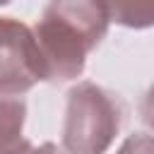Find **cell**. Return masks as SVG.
Instances as JSON below:
<instances>
[{
    "instance_id": "4",
    "label": "cell",
    "mask_w": 154,
    "mask_h": 154,
    "mask_svg": "<svg viewBox=\"0 0 154 154\" xmlns=\"http://www.w3.org/2000/svg\"><path fill=\"white\" fill-rule=\"evenodd\" d=\"M26 106L17 96H0V154H26L31 142L22 137Z\"/></svg>"
},
{
    "instance_id": "2",
    "label": "cell",
    "mask_w": 154,
    "mask_h": 154,
    "mask_svg": "<svg viewBox=\"0 0 154 154\" xmlns=\"http://www.w3.org/2000/svg\"><path fill=\"white\" fill-rule=\"evenodd\" d=\"M123 123V103L94 82L67 91L63 147L67 154H106Z\"/></svg>"
},
{
    "instance_id": "5",
    "label": "cell",
    "mask_w": 154,
    "mask_h": 154,
    "mask_svg": "<svg viewBox=\"0 0 154 154\" xmlns=\"http://www.w3.org/2000/svg\"><path fill=\"white\" fill-rule=\"evenodd\" d=\"M108 19L128 29L154 26V0H99Z\"/></svg>"
},
{
    "instance_id": "8",
    "label": "cell",
    "mask_w": 154,
    "mask_h": 154,
    "mask_svg": "<svg viewBox=\"0 0 154 154\" xmlns=\"http://www.w3.org/2000/svg\"><path fill=\"white\" fill-rule=\"evenodd\" d=\"M26 154H63V152H60V149H58L53 142H43L41 147H34V144H31Z\"/></svg>"
},
{
    "instance_id": "6",
    "label": "cell",
    "mask_w": 154,
    "mask_h": 154,
    "mask_svg": "<svg viewBox=\"0 0 154 154\" xmlns=\"http://www.w3.org/2000/svg\"><path fill=\"white\" fill-rule=\"evenodd\" d=\"M116 154H154V137L149 135H130Z\"/></svg>"
},
{
    "instance_id": "7",
    "label": "cell",
    "mask_w": 154,
    "mask_h": 154,
    "mask_svg": "<svg viewBox=\"0 0 154 154\" xmlns=\"http://www.w3.org/2000/svg\"><path fill=\"white\" fill-rule=\"evenodd\" d=\"M140 116H142V120L147 123V128L154 130V84L147 89V94H144V99H142V103H140Z\"/></svg>"
},
{
    "instance_id": "9",
    "label": "cell",
    "mask_w": 154,
    "mask_h": 154,
    "mask_svg": "<svg viewBox=\"0 0 154 154\" xmlns=\"http://www.w3.org/2000/svg\"><path fill=\"white\" fill-rule=\"evenodd\" d=\"M7 2H10V0H0V5H7Z\"/></svg>"
},
{
    "instance_id": "3",
    "label": "cell",
    "mask_w": 154,
    "mask_h": 154,
    "mask_svg": "<svg viewBox=\"0 0 154 154\" xmlns=\"http://www.w3.org/2000/svg\"><path fill=\"white\" fill-rule=\"evenodd\" d=\"M36 82H48V70L34 29L0 17V96H19Z\"/></svg>"
},
{
    "instance_id": "1",
    "label": "cell",
    "mask_w": 154,
    "mask_h": 154,
    "mask_svg": "<svg viewBox=\"0 0 154 154\" xmlns=\"http://www.w3.org/2000/svg\"><path fill=\"white\" fill-rule=\"evenodd\" d=\"M108 22L99 0H51L34 26L48 82L79 77L87 55L106 36Z\"/></svg>"
}]
</instances>
